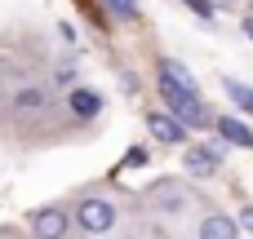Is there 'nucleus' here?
<instances>
[{"instance_id":"7","label":"nucleus","mask_w":253,"mask_h":239,"mask_svg":"<svg viewBox=\"0 0 253 239\" xmlns=\"http://www.w3.org/2000/svg\"><path fill=\"white\" fill-rule=\"evenodd\" d=\"M67 106H71V115L93 120V115L102 111V93H93V89H71V93H67Z\"/></svg>"},{"instance_id":"10","label":"nucleus","mask_w":253,"mask_h":239,"mask_svg":"<svg viewBox=\"0 0 253 239\" xmlns=\"http://www.w3.org/2000/svg\"><path fill=\"white\" fill-rule=\"evenodd\" d=\"M200 239H236V222L222 217V213H209L200 222Z\"/></svg>"},{"instance_id":"11","label":"nucleus","mask_w":253,"mask_h":239,"mask_svg":"<svg viewBox=\"0 0 253 239\" xmlns=\"http://www.w3.org/2000/svg\"><path fill=\"white\" fill-rule=\"evenodd\" d=\"M222 84H227L231 102H236L240 111H249V115H253V84H245V80H222Z\"/></svg>"},{"instance_id":"3","label":"nucleus","mask_w":253,"mask_h":239,"mask_svg":"<svg viewBox=\"0 0 253 239\" xmlns=\"http://www.w3.org/2000/svg\"><path fill=\"white\" fill-rule=\"evenodd\" d=\"M27 226H31V235H40V239H62L67 235V213L62 208H36L27 217Z\"/></svg>"},{"instance_id":"15","label":"nucleus","mask_w":253,"mask_h":239,"mask_svg":"<svg viewBox=\"0 0 253 239\" xmlns=\"http://www.w3.org/2000/svg\"><path fill=\"white\" fill-rule=\"evenodd\" d=\"M240 222H245V231L253 235V208H245V213H240Z\"/></svg>"},{"instance_id":"6","label":"nucleus","mask_w":253,"mask_h":239,"mask_svg":"<svg viewBox=\"0 0 253 239\" xmlns=\"http://www.w3.org/2000/svg\"><path fill=\"white\" fill-rule=\"evenodd\" d=\"M213 129H218L222 142H231V146H249V151H253V129L245 124V120H236V115H218Z\"/></svg>"},{"instance_id":"8","label":"nucleus","mask_w":253,"mask_h":239,"mask_svg":"<svg viewBox=\"0 0 253 239\" xmlns=\"http://www.w3.org/2000/svg\"><path fill=\"white\" fill-rule=\"evenodd\" d=\"M44 106H49L44 89H18L13 93V115H40Z\"/></svg>"},{"instance_id":"16","label":"nucleus","mask_w":253,"mask_h":239,"mask_svg":"<svg viewBox=\"0 0 253 239\" xmlns=\"http://www.w3.org/2000/svg\"><path fill=\"white\" fill-rule=\"evenodd\" d=\"M245 35H249V40H253V18H245Z\"/></svg>"},{"instance_id":"9","label":"nucleus","mask_w":253,"mask_h":239,"mask_svg":"<svg viewBox=\"0 0 253 239\" xmlns=\"http://www.w3.org/2000/svg\"><path fill=\"white\" fill-rule=\"evenodd\" d=\"M160 80H169V84H178V89H187V93H200L196 80H191V71H187L182 62H173V58H160Z\"/></svg>"},{"instance_id":"12","label":"nucleus","mask_w":253,"mask_h":239,"mask_svg":"<svg viewBox=\"0 0 253 239\" xmlns=\"http://www.w3.org/2000/svg\"><path fill=\"white\" fill-rule=\"evenodd\" d=\"M107 4V13H116V18H138V0H102Z\"/></svg>"},{"instance_id":"5","label":"nucleus","mask_w":253,"mask_h":239,"mask_svg":"<svg viewBox=\"0 0 253 239\" xmlns=\"http://www.w3.org/2000/svg\"><path fill=\"white\" fill-rule=\"evenodd\" d=\"M218 164H222V146H213V142L187 151V173L191 177H209V173H218Z\"/></svg>"},{"instance_id":"13","label":"nucleus","mask_w":253,"mask_h":239,"mask_svg":"<svg viewBox=\"0 0 253 239\" xmlns=\"http://www.w3.org/2000/svg\"><path fill=\"white\" fill-rule=\"evenodd\" d=\"M187 4H191V9H196L200 18H209V22H213V9H218L213 0H187Z\"/></svg>"},{"instance_id":"2","label":"nucleus","mask_w":253,"mask_h":239,"mask_svg":"<svg viewBox=\"0 0 253 239\" xmlns=\"http://www.w3.org/2000/svg\"><path fill=\"white\" fill-rule=\"evenodd\" d=\"M76 222H80L89 235H107V231L116 226V208H111L107 200H84V204L76 208Z\"/></svg>"},{"instance_id":"1","label":"nucleus","mask_w":253,"mask_h":239,"mask_svg":"<svg viewBox=\"0 0 253 239\" xmlns=\"http://www.w3.org/2000/svg\"><path fill=\"white\" fill-rule=\"evenodd\" d=\"M160 98H165L169 115H178L182 124H191V129H205V124H209V111H205L200 93H187V89H178V84L160 80Z\"/></svg>"},{"instance_id":"4","label":"nucleus","mask_w":253,"mask_h":239,"mask_svg":"<svg viewBox=\"0 0 253 239\" xmlns=\"http://www.w3.org/2000/svg\"><path fill=\"white\" fill-rule=\"evenodd\" d=\"M147 129L156 133V142H169V146H178V142L187 137V124H182L178 115H169V111H151V115H147Z\"/></svg>"},{"instance_id":"14","label":"nucleus","mask_w":253,"mask_h":239,"mask_svg":"<svg viewBox=\"0 0 253 239\" xmlns=\"http://www.w3.org/2000/svg\"><path fill=\"white\" fill-rule=\"evenodd\" d=\"M125 164H129V169H138V164H147V151H142V146H133V151L125 155Z\"/></svg>"}]
</instances>
